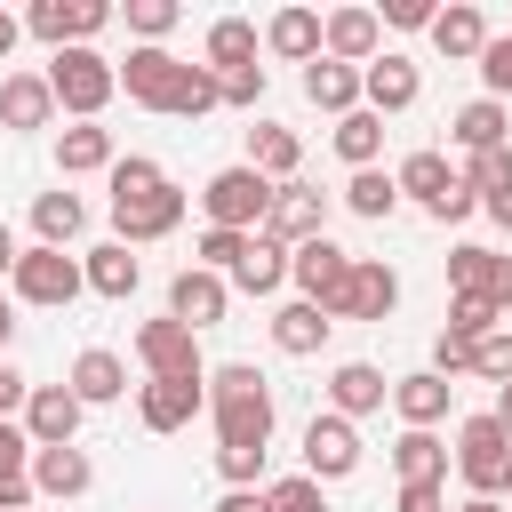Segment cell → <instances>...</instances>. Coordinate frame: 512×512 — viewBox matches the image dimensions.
Returning a JSON list of instances; mask_svg holds the SVG:
<instances>
[{
  "label": "cell",
  "instance_id": "6da1fadb",
  "mask_svg": "<svg viewBox=\"0 0 512 512\" xmlns=\"http://www.w3.org/2000/svg\"><path fill=\"white\" fill-rule=\"evenodd\" d=\"M176 224H184V192L168 184V168L144 160V152L112 160V240L144 248V240H168Z\"/></svg>",
  "mask_w": 512,
  "mask_h": 512
},
{
  "label": "cell",
  "instance_id": "7a4b0ae2",
  "mask_svg": "<svg viewBox=\"0 0 512 512\" xmlns=\"http://www.w3.org/2000/svg\"><path fill=\"white\" fill-rule=\"evenodd\" d=\"M208 416H216V448H272L280 408H272L264 368H256V360H224V368H208Z\"/></svg>",
  "mask_w": 512,
  "mask_h": 512
},
{
  "label": "cell",
  "instance_id": "3957f363",
  "mask_svg": "<svg viewBox=\"0 0 512 512\" xmlns=\"http://www.w3.org/2000/svg\"><path fill=\"white\" fill-rule=\"evenodd\" d=\"M48 88H56V112L96 120V112L120 96V64L96 56V48H56V56H48Z\"/></svg>",
  "mask_w": 512,
  "mask_h": 512
},
{
  "label": "cell",
  "instance_id": "277c9868",
  "mask_svg": "<svg viewBox=\"0 0 512 512\" xmlns=\"http://www.w3.org/2000/svg\"><path fill=\"white\" fill-rule=\"evenodd\" d=\"M272 176H256L248 160H232V168H216L208 184H200V208H208V224L216 232H264V216H272Z\"/></svg>",
  "mask_w": 512,
  "mask_h": 512
},
{
  "label": "cell",
  "instance_id": "5b68a950",
  "mask_svg": "<svg viewBox=\"0 0 512 512\" xmlns=\"http://www.w3.org/2000/svg\"><path fill=\"white\" fill-rule=\"evenodd\" d=\"M88 288V272H80V256H64V248H24L16 256V272H8V296H24V304H40V312H64L72 296Z\"/></svg>",
  "mask_w": 512,
  "mask_h": 512
},
{
  "label": "cell",
  "instance_id": "8992f818",
  "mask_svg": "<svg viewBox=\"0 0 512 512\" xmlns=\"http://www.w3.org/2000/svg\"><path fill=\"white\" fill-rule=\"evenodd\" d=\"M456 472L472 480V496H496L504 472H512V432L496 416H464L456 424Z\"/></svg>",
  "mask_w": 512,
  "mask_h": 512
},
{
  "label": "cell",
  "instance_id": "52a82bcc",
  "mask_svg": "<svg viewBox=\"0 0 512 512\" xmlns=\"http://www.w3.org/2000/svg\"><path fill=\"white\" fill-rule=\"evenodd\" d=\"M136 360L144 376H176V384H208V360H200V336L184 320H144L136 328Z\"/></svg>",
  "mask_w": 512,
  "mask_h": 512
},
{
  "label": "cell",
  "instance_id": "ba28073f",
  "mask_svg": "<svg viewBox=\"0 0 512 512\" xmlns=\"http://www.w3.org/2000/svg\"><path fill=\"white\" fill-rule=\"evenodd\" d=\"M104 24H112L104 0H32V8H24V32L48 40V48H88Z\"/></svg>",
  "mask_w": 512,
  "mask_h": 512
},
{
  "label": "cell",
  "instance_id": "9c48e42d",
  "mask_svg": "<svg viewBox=\"0 0 512 512\" xmlns=\"http://www.w3.org/2000/svg\"><path fill=\"white\" fill-rule=\"evenodd\" d=\"M288 280L304 288V304H320V312H336V296H344V280H352V248H336V240L320 232V240H304V248H288Z\"/></svg>",
  "mask_w": 512,
  "mask_h": 512
},
{
  "label": "cell",
  "instance_id": "30bf717a",
  "mask_svg": "<svg viewBox=\"0 0 512 512\" xmlns=\"http://www.w3.org/2000/svg\"><path fill=\"white\" fill-rule=\"evenodd\" d=\"M328 232V192L320 184H280L272 192V216H264V240H280V248H304V240H320Z\"/></svg>",
  "mask_w": 512,
  "mask_h": 512
},
{
  "label": "cell",
  "instance_id": "8fae6325",
  "mask_svg": "<svg viewBox=\"0 0 512 512\" xmlns=\"http://www.w3.org/2000/svg\"><path fill=\"white\" fill-rule=\"evenodd\" d=\"M224 312H232V280H224V272H208V264H184V272L168 280V320H184L192 336H200V328H216Z\"/></svg>",
  "mask_w": 512,
  "mask_h": 512
},
{
  "label": "cell",
  "instance_id": "7c38bea8",
  "mask_svg": "<svg viewBox=\"0 0 512 512\" xmlns=\"http://www.w3.org/2000/svg\"><path fill=\"white\" fill-rule=\"evenodd\" d=\"M392 304H400V272L384 256H352V280H344L328 320H392Z\"/></svg>",
  "mask_w": 512,
  "mask_h": 512
},
{
  "label": "cell",
  "instance_id": "4fadbf2b",
  "mask_svg": "<svg viewBox=\"0 0 512 512\" xmlns=\"http://www.w3.org/2000/svg\"><path fill=\"white\" fill-rule=\"evenodd\" d=\"M320 56L368 72V64L384 56V16H376V8H328V24H320Z\"/></svg>",
  "mask_w": 512,
  "mask_h": 512
},
{
  "label": "cell",
  "instance_id": "5bb4252c",
  "mask_svg": "<svg viewBox=\"0 0 512 512\" xmlns=\"http://www.w3.org/2000/svg\"><path fill=\"white\" fill-rule=\"evenodd\" d=\"M184 56H168V48H128V64H120V88L136 96V104H152V112H176V88H184Z\"/></svg>",
  "mask_w": 512,
  "mask_h": 512
},
{
  "label": "cell",
  "instance_id": "9a60e30c",
  "mask_svg": "<svg viewBox=\"0 0 512 512\" xmlns=\"http://www.w3.org/2000/svg\"><path fill=\"white\" fill-rule=\"evenodd\" d=\"M80 400H72V384H32V400H24V432H32V448H80Z\"/></svg>",
  "mask_w": 512,
  "mask_h": 512
},
{
  "label": "cell",
  "instance_id": "2e32d148",
  "mask_svg": "<svg viewBox=\"0 0 512 512\" xmlns=\"http://www.w3.org/2000/svg\"><path fill=\"white\" fill-rule=\"evenodd\" d=\"M200 408H208V384H176V376H144V384H136L144 432H184Z\"/></svg>",
  "mask_w": 512,
  "mask_h": 512
},
{
  "label": "cell",
  "instance_id": "e0dca14e",
  "mask_svg": "<svg viewBox=\"0 0 512 512\" xmlns=\"http://www.w3.org/2000/svg\"><path fill=\"white\" fill-rule=\"evenodd\" d=\"M304 472H312V480H344V472H360V432H352L336 408L304 424Z\"/></svg>",
  "mask_w": 512,
  "mask_h": 512
},
{
  "label": "cell",
  "instance_id": "ac0fdd59",
  "mask_svg": "<svg viewBox=\"0 0 512 512\" xmlns=\"http://www.w3.org/2000/svg\"><path fill=\"white\" fill-rule=\"evenodd\" d=\"M416 96H424V72H416V64H408L400 48H384V56H376V64L360 72V104H368L376 120H384V112H408Z\"/></svg>",
  "mask_w": 512,
  "mask_h": 512
},
{
  "label": "cell",
  "instance_id": "d6986e66",
  "mask_svg": "<svg viewBox=\"0 0 512 512\" xmlns=\"http://www.w3.org/2000/svg\"><path fill=\"white\" fill-rule=\"evenodd\" d=\"M384 400H392V376H384L376 360H336V368H328V408H336L344 424H352V416H376Z\"/></svg>",
  "mask_w": 512,
  "mask_h": 512
},
{
  "label": "cell",
  "instance_id": "ffe728a7",
  "mask_svg": "<svg viewBox=\"0 0 512 512\" xmlns=\"http://www.w3.org/2000/svg\"><path fill=\"white\" fill-rule=\"evenodd\" d=\"M448 400H456V384H448L440 368H416V376H392V408H400V424H408V432H432V424L448 416Z\"/></svg>",
  "mask_w": 512,
  "mask_h": 512
},
{
  "label": "cell",
  "instance_id": "44dd1931",
  "mask_svg": "<svg viewBox=\"0 0 512 512\" xmlns=\"http://www.w3.org/2000/svg\"><path fill=\"white\" fill-rule=\"evenodd\" d=\"M96 488V464H88V448H32V496H56V504H72V496H88Z\"/></svg>",
  "mask_w": 512,
  "mask_h": 512
},
{
  "label": "cell",
  "instance_id": "7402d4cb",
  "mask_svg": "<svg viewBox=\"0 0 512 512\" xmlns=\"http://www.w3.org/2000/svg\"><path fill=\"white\" fill-rule=\"evenodd\" d=\"M64 384H72V400H80V408H112V400L128 392V360H120V352H104V344H88V352L72 360V376H64Z\"/></svg>",
  "mask_w": 512,
  "mask_h": 512
},
{
  "label": "cell",
  "instance_id": "603a6c76",
  "mask_svg": "<svg viewBox=\"0 0 512 512\" xmlns=\"http://www.w3.org/2000/svg\"><path fill=\"white\" fill-rule=\"evenodd\" d=\"M448 440L440 432H400L392 440V472H400V488H448Z\"/></svg>",
  "mask_w": 512,
  "mask_h": 512
},
{
  "label": "cell",
  "instance_id": "cb8c5ba5",
  "mask_svg": "<svg viewBox=\"0 0 512 512\" xmlns=\"http://www.w3.org/2000/svg\"><path fill=\"white\" fill-rule=\"evenodd\" d=\"M48 120H56L48 72H8L0 80V128H48Z\"/></svg>",
  "mask_w": 512,
  "mask_h": 512
},
{
  "label": "cell",
  "instance_id": "d4e9b609",
  "mask_svg": "<svg viewBox=\"0 0 512 512\" xmlns=\"http://www.w3.org/2000/svg\"><path fill=\"white\" fill-rule=\"evenodd\" d=\"M448 136L464 144V160H472V152H496V144H512V104H496V96H472V104H456Z\"/></svg>",
  "mask_w": 512,
  "mask_h": 512
},
{
  "label": "cell",
  "instance_id": "484cf974",
  "mask_svg": "<svg viewBox=\"0 0 512 512\" xmlns=\"http://www.w3.org/2000/svg\"><path fill=\"white\" fill-rule=\"evenodd\" d=\"M320 8H280L272 24H264V48L280 56V64H320Z\"/></svg>",
  "mask_w": 512,
  "mask_h": 512
},
{
  "label": "cell",
  "instance_id": "4316f807",
  "mask_svg": "<svg viewBox=\"0 0 512 512\" xmlns=\"http://www.w3.org/2000/svg\"><path fill=\"white\" fill-rule=\"evenodd\" d=\"M432 48H440L448 64H480V48H488V16H480L472 0L440 8V16H432Z\"/></svg>",
  "mask_w": 512,
  "mask_h": 512
},
{
  "label": "cell",
  "instance_id": "83f0119b",
  "mask_svg": "<svg viewBox=\"0 0 512 512\" xmlns=\"http://www.w3.org/2000/svg\"><path fill=\"white\" fill-rule=\"evenodd\" d=\"M248 168H256V176H272V184H296V168H304V144H296V128H280V120H256V128H248Z\"/></svg>",
  "mask_w": 512,
  "mask_h": 512
},
{
  "label": "cell",
  "instance_id": "f1b7e54d",
  "mask_svg": "<svg viewBox=\"0 0 512 512\" xmlns=\"http://www.w3.org/2000/svg\"><path fill=\"white\" fill-rule=\"evenodd\" d=\"M392 184H400V200H424V216H432V208H440L464 176L448 168V152H408V160L392 168Z\"/></svg>",
  "mask_w": 512,
  "mask_h": 512
},
{
  "label": "cell",
  "instance_id": "f546056e",
  "mask_svg": "<svg viewBox=\"0 0 512 512\" xmlns=\"http://www.w3.org/2000/svg\"><path fill=\"white\" fill-rule=\"evenodd\" d=\"M112 160H120V152H112V128H96V120H72V128L56 136V168H64V176H96V168L112 176Z\"/></svg>",
  "mask_w": 512,
  "mask_h": 512
},
{
  "label": "cell",
  "instance_id": "4dcf8cb0",
  "mask_svg": "<svg viewBox=\"0 0 512 512\" xmlns=\"http://www.w3.org/2000/svg\"><path fill=\"white\" fill-rule=\"evenodd\" d=\"M328 328H336V320H328V312H320V304H304V296H296V304H280V312H272V344H280V352H288V360H312V352H320V344H328Z\"/></svg>",
  "mask_w": 512,
  "mask_h": 512
},
{
  "label": "cell",
  "instance_id": "1f68e13d",
  "mask_svg": "<svg viewBox=\"0 0 512 512\" xmlns=\"http://www.w3.org/2000/svg\"><path fill=\"white\" fill-rule=\"evenodd\" d=\"M32 504V432L0 416V512H24Z\"/></svg>",
  "mask_w": 512,
  "mask_h": 512
},
{
  "label": "cell",
  "instance_id": "d6a6232c",
  "mask_svg": "<svg viewBox=\"0 0 512 512\" xmlns=\"http://www.w3.org/2000/svg\"><path fill=\"white\" fill-rule=\"evenodd\" d=\"M304 96L320 104V112H360V64H336V56H320V64H304Z\"/></svg>",
  "mask_w": 512,
  "mask_h": 512
},
{
  "label": "cell",
  "instance_id": "836d02e7",
  "mask_svg": "<svg viewBox=\"0 0 512 512\" xmlns=\"http://www.w3.org/2000/svg\"><path fill=\"white\" fill-rule=\"evenodd\" d=\"M32 232H40V248H72L88 232V200L80 192H40L32 200Z\"/></svg>",
  "mask_w": 512,
  "mask_h": 512
},
{
  "label": "cell",
  "instance_id": "e575fe53",
  "mask_svg": "<svg viewBox=\"0 0 512 512\" xmlns=\"http://www.w3.org/2000/svg\"><path fill=\"white\" fill-rule=\"evenodd\" d=\"M80 272H88V288L96 296H136V280H144V264H136V248H120V240H104V248H88L80 256Z\"/></svg>",
  "mask_w": 512,
  "mask_h": 512
},
{
  "label": "cell",
  "instance_id": "d590c367",
  "mask_svg": "<svg viewBox=\"0 0 512 512\" xmlns=\"http://www.w3.org/2000/svg\"><path fill=\"white\" fill-rule=\"evenodd\" d=\"M200 64H208L216 80H224V72H248V64H256V24H248V16H216V24H208V56H200Z\"/></svg>",
  "mask_w": 512,
  "mask_h": 512
},
{
  "label": "cell",
  "instance_id": "8d00e7d4",
  "mask_svg": "<svg viewBox=\"0 0 512 512\" xmlns=\"http://www.w3.org/2000/svg\"><path fill=\"white\" fill-rule=\"evenodd\" d=\"M280 280H288V248L256 232V240H248V256H240V272H232V288H240V296H272Z\"/></svg>",
  "mask_w": 512,
  "mask_h": 512
},
{
  "label": "cell",
  "instance_id": "74e56055",
  "mask_svg": "<svg viewBox=\"0 0 512 512\" xmlns=\"http://www.w3.org/2000/svg\"><path fill=\"white\" fill-rule=\"evenodd\" d=\"M344 208H352V216H368V224H384V216L400 208V184H392L384 168H352V184H344Z\"/></svg>",
  "mask_w": 512,
  "mask_h": 512
},
{
  "label": "cell",
  "instance_id": "f35d334b",
  "mask_svg": "<svg viewBox=\"0 0 512 512\" xmlns=\"http://www.w3.org/2000/svg\"><path fill=\"white\" fill-rule=\"evenodd\" d=\"M336 152H344L352 168H376V152H384V120H376L368 104L344 112V120H336Z\"/></svg>",
  "mask_w": 512,
  "mask_h": 512
},
{
  "label": "cell",
  "instance_id": "ab89813d",
  "mask_svg": "<svg viewBox=\"0 0 512 512\" xmlns=\"http://www.w3.org/2000/svg\"><path fill=\"white\" fill-rule=\"evenodd\" d=\"M488 264H496V248L456 240V248H448V296H488Z\"/></svg>",
  "mask_w": 512,
  "mask_h": 512
},
{
  "label": "cell",
  "instance_id": "60d3db41",
  "mask_svg": "<svg viewBox=\"0 0 512 512\" xmlns=\"http://www.w3.org/2000/svg\"><path fill=\"white\" fill-rule=\"evenodd\" d=\"M176 0H128V32H136V48H160L168 32H176Z\"/></svg>",
  "mask_w": 512,
  "mask_h": 512
},
{
  "label": "cell",
  "instance_id": "b9f144b4",
  "mask_svg": "<svg viewBox=\"0 0 512 512\" xmlns=\"http://www.w3.org/2000/svg\"><path fill=\"white\" fill-rule=\"evenodd\" d=\"M248 240H256V232H216V224H208V232H200V248H192V264H208V272H224V280H232V272H240V256H248Z\"/></svg>",
  "mask_w": 512,
  "mask_h": 512
},
{
  "label": "cell",
  "instance_id": "7bdbcfd3",
  "mask_svg": "<svg viewBox=\"0 0 512 512\" xmlns=\"http://www.w3.org/2000/svg\"><path fill=\"white\" fill-rule=\"evenodd\" d=\"M488 328H504V312H496L488 296H448V336H464V344H480Z\"/></svg>",
  "mask_w": 512,
  "mask_h": 512
},
{
  "label": "cell",
  "instance_id": "ee69618b",
  "mask_svg": "<svg viewBox=\"0 0 512 512\" xmlns=\"http://www.w3.org/2000/svg\"><path fill=\"white\" fill-rule=\"evenodd\" d=\"M216 104H224V80H216L208 64H192L184 88H176V120H200V112H216Z\"/></svg>",
  "mask_w": 512,
  "mask_h": 512
},
{
  "label": "cell",
  "instance_id": "f6af8a7d",
  "mask_svg": "<svg viewBox=\"0 0 512 512\" xmlns=\"http://www.w3.org/2000/svg\"><path fill=\"white\" fill-rule=\"evenodd\" d=\"M464 184H472L480 200H488V192H504V184H512V144H496V152H472V160H464Z\"/></svg>",
  "mask_w": 512,
  "mask_h": 512
},
{
  "label": "cell",
  "instance_id": "bcb514c9",
  "mask_svg": "<svg viewBox=\"0 0 512 512\" xmlns=\"http://www.w3.org/2000/svg\"><path fill=\"white\" fill-rule=\"evenodd\" d=\"M472 376H488V384H512V328H488V336L472 344Z\"/></svg>",
  "mask_w": 512,
  "mask_h": 512
},
{
  "label": "cell",
  "instance_id": "7dc6e473",
  "mask_svg": "<svg viewBox=\"0 0 512 512\" xmlns=\"http://www.w3.org/2000/svg\"><path fill=\"white\" fill-rule=\"evenodd\" d=\"M264 496H272V512H328V496H320L312 472H288V480H272Z\"/></svg>",
  "mask_w": 512,
  "mask_h": 512
},
{
  "label": "cell",
  "instance_id": "c3c4849f",
  "mask_svg": "<svg viewBox=\"0 0 512 512\" xmlns=\"http://www.w3.org/2000/svg\"><path fill=\"white\" fill-rule=\"evenodd\" d=\"M480 80H488L496 104H512V32H488V48H480Z\"/></svg>",
  "mask_w": 512,
  "mask_h": 512
},
{
  "label": "cell",
  "instance_id": "681fc988",
  "mask_svg": "<svg viewBox=\"0 0 512 512\" xmlns=\"http://www.w3.org/2000/svg\"><path fill=\"white\" fill-rule=\"evenodd\" d=\"M376 16H384V24H400V32H432V16H440V8H432V0H384Z\"/></svg>",
  "mask_w": 512,
  "mask_h": 512
},
{
  "label": "cell",
  "instance_id": "f907efd6",
  "mask_svg": "<svg viewBox=\"0 0 512 512\" xmlns=\"http://www.w3.org/2000/svg\"><path fill=\"white\" fill-rule=\"evenodd\" d=\"M432 368H440V376H472V344L440 328V336H432Z\"/></svg>",
  "mask_w": 512,
  "mask_h": 512
},
{
  "label": "cell",
  "instance_id": "816d5d0a",
  "mask_svg": "<svg viewBox=\"0 0 512 512\" xmlns=\"http://www.w3.org/2000/svg\"><path fill=\"white\" fill-rule=\"evenodd\" d=\"M224 104H264V64H248V72H224Z\"/></svg>",
  "mask_w": 512,
  "mask_h": 512
},
{
  "label": "cell",
  "instance_id": "f5cc1de1",
  "mask_svg": "<svg viewBox=\"0 0 512 512\" xmlns=\"http://www.w3.org/2000/svg\"><path fill=\"white\" fill-rule=\"evenodd\" d=\"M488 304L512 312V256H504V248H496V264H488Z\"/></svg>",
  "mask_w": 512,
  "mask_h": 512
},
{
  "label": "cell",
  "instance_id": "db71d44e",
  "mask_svg": "<svg viewBox=\"0 0 512 512\" xmlns=\"http://www.w3.org/2000/svg\"><path fill=\"white\" fill-rule=\"evenodd\" d=\"M216 512H272V496H264V488H224Z\"/></svg>",
  "mask_w": 512,
  "mask_h": 512
},
{
  "label": "cell",
  "instance_id": "11a10c76",
  "mask_svg": "<svg viewBox=\"0 0 512 512\" xmlns=\"http://www.w3.org/2000/svg\"><path fill=\"white\" fill-rule=\"evenodd\" d=\"M24 400H32V384H24V376L0 360V416H8V408H24Z\"/></svg>",
  "mask_w": 512,
  "mask_h": 512
},
{
  "label": "cell",
  "instance_id": "9f6ffc18",
  "mask_svg": "<svg viewBox=\"0 0 512 512\" xmlns=\"http://www.w3.org/2000/svg\"><path fill=\"white\" fill-rule=\"evenodd\" d=\"M448 488H400V512H440Z\"/></svg>",
  "mask_w": 512,
  "mask_h": 512
},
{
  "label": "cell",
  "instance_id": "6f0895ef",
  "mask_svg": "<svg viewBox=\"0 0 512 512\" xmlns=\"http://www.w3.org/2000/svg\"><path fill=\"white\" fill-rule=\"evenodd\" d=\"M480 208H488V216H496V224H504V232H512V184H504V192H488V200H480Z\"/></svg>",
  "mask_w": 512,
  "mask_h": 512
},
{
  "label": "cell",
  "instance_id": "680465c9",
  "mask_svg": "<svg viewBox=\"0 0 512 512\" xmlns=\"http://www.w3.org/2000/svg\"><path fill=\"white\" fill-rule=\"evenodd\" d=\"M16 256H24V248H16V232H8V224H0V280H8V272H16Z\"/></svg>",
  "mask_w": 512,
  "mask_h": 512
},
{
  "label": "cell",
  "instance_id": "91938a15",
  "mask_svg": "<svg viewBox=\"0 0 512 512\" xmlns=\"http://www.w3.org/2000/svg\"><path fill=\"white\" fill-rule=\"evenodd\" d=\"M488 416H496V424L512 432V384H496V408H488Z\"/></svg>",
  "mask_w": 512,
  "mask_h": 512
},
{
  "label": "cell",
  "instance_id": "94428289",
  "mask_svg": "<svg viewBox=\"0 0 512 512\" xmlns=\"http://www.w3.org/2000/svg\"><path fill=\"white\" fill-rule=\"evenodd\" d=\"M16 32H24V24H16V16H8V8H0V56H8V48H16Z\"/></svg>",
  "mask_w": 512,
  "mask_h": 512
},
{
  "label": "cell",
  "instance_id": "6125c7cd",
  "mask_svg": "<svg viewBox=\"0 0 512 512\" xmlns=\"http://www.w3.org/2000/svg\"><path fill=\"white\" fill-rule=\"evenodd\" d=\"M16 336V304H8V288H0V344Z\"/></svg>",
  "mask_w": 512,
  "mask_h": 512
},
{
  "label": "cell",
  "instance_id": "be15d7a7",
  "mask_svg": "<svg viewBox=\"0 0 512 512\" xmlns=\"http://www.w3.org/2000/svg\"><path fill=\"white\" fill-rule=\"evenodd\" d=\"M456 512H504V504H496V496H464Z\"/></svg>",
  "mask_w": 512,
  "mask_h": 512
},
{
  "label": "cell",
  "instance_id": "e7e4bbea",
  "mask_svg": "<svg viewBox=\"0 0 512 512\" xmlns=\"http://www.w3.org/2000/svg\"><path fill=\"white\" fill-rule=\"evenodd\" d=\"M504 496H512V472H504Z\"/></svg>",
  "mask_w": 512,
  "mask_h": 512
}]
</instances>
